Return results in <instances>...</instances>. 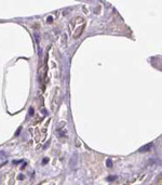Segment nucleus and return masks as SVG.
I'll return each mask as SVG.
<instances>
[{"label":"nucleus","instance_id":"2","mask_svg":"<svg viewBox=\"0 0 162 185\" xmlns=\"http://www.w3.org/2000/svg\"><path fill=\"white\" fill-rule=\"evenodd\" d=\"M84 27H85V25H82L81 26V27H78V28H77V30L75 31V33H73V38H78L79 36H80L81 34H82V31H83V28Z\"/></svg>","mask_w":162,"mask_h":185},{"label":"nucleus","instance_id":"4","mask_svg":"<svg viewBox=\"0 0 162 185\" xmlns=\"http://www.w3.org/2000/svg\"><path fill=\"white\" fill-rule=\"evenodd\" d=\"M106 166H107L108 168H111V167H112V161H111V159H107Z\"/></svg>","mask_w":162,"mask_h":185},{"label":"nucleus","instance_id":"1","mask_svg":"<svg viewBox=\"0 0 162 185\" xmlns=\"http://www.w3.org/2000/svg\"><path fill=\"white\" fill-rule=\"evenodd\" d=\"M152 147V143H149V144H146V145H144V146H142L141 148L138 149V152L141 153H145V152H149L150 148Z\"/></svg>","mask_w":162,"mask_h":185},{"label":"nucleus","instance_id":"8","mask_svg":"<svg viewBox=\"0 0 162 185\" xmlns=\"http://www.w3.org/2000/svg\"><path fill=\"white\" fill-rule=\"evenodd\" d=\"M48 161H49V159H48V158H44V159H43V161H42V163L44 164V163H47V162H48Z\"/></svg>","mask_w":162,"mask_h":185},{"label":"nucleus","instance_id":"9","mask_svg":"<svg viewBox=\"0 0 162 185\" xmlns=\"http://www.w3.org/2000/svg\"><path fill=\"white\" fill-rule=\"evenodd\" d=\"M48 22H49V23H52V17H51V16L48 18Z\"/></svg>","mask_w":162,"mask_h":185},{"label":"nucleus","instance_id":"7","mask_svg":"<svg viewBox=\"0 0 162 185\" xmlns=\"http://www.w3.org/2000/svg\"><path fill=\"white\" fill-rule=\"evenodd\" d=\"M29 115H30V116L34 115V109H33V108H30V109H29Z\"/></svg>","mask_w":162,"mask_h":185},{"label":"nucleus","instance_id":"5","mask_svg":"<svg viewBox=\"0 0 162 185\" xmlns=\"http://www.w3.org/2000/svg\"><path fill=\"white\" fill-rule=\"evenodd\" d=\"M117 179L116 175H110V176L107 177V181H109V182H111V181H115Z\"/></svg>","mask_w":162,"mask_h":185},{"label":"nucleus","instance_id":"6","mask_svg":"<svg viewBox=\"0 0 162 185\" xmlns=\"http://www.w3.org/2000/svg\"><path fill=\"white\" fill-rule=\"evenodd\" d=\"M17 179H18V180H23V179H24V175L23 174H20L17 176Z\"/></svg>","mask_w":162,"mask_h":185},{"label":"nucleus","instance_id":"3","mask_svg":"<svg viewBox=\"0 0 162 185\" xmlns=\"http://www.w3.org/2000/svg\"><path fill=\"white\" fill-rule=\"evenodd\" d=\"M76 163H77V155L75 154L72 156V158H71V160H70V167L75 168V167H76Z\"/></svg>","mask_w":162,"mask_h":185}]
</instances>
